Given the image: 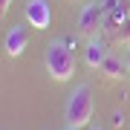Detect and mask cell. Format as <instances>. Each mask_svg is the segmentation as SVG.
Masks as SVG:
<instances>
[{
	"label": "cell",
	"instance_id": "7",
	"mask_svg": "<svg viewBox=\"0 0 130 130\" xmlns=\"http://www.w3.org/2000/svg\"><path fill=\"white\" fill-rule=\"evenodd\" d=\"M101 72L107 75V78H113V81H116V78H124V75H127V64H124L119 55H113V52H110L107 61L101 64Z\"/></svg>",
	"mask_w": 130,
	"mask_h": 130
},
{
	"label": "cell",
	"instance_id": "11",
	"mask_svg": "<svg viewBox=\"0 0 130 130\" xmlns=\"http://www.w3.org/2000/svg\"><path fill=\"white\" fill-rule=\"evenodd\" d=\"M124 64H127V75H130V49H127V55H124Z\"/></svg>",
	"mask_w": 130,
	"mask_h": 130
},
{
	"label": "cell",
	"instance_id": "6",
	"mask_svg": "<svg viewBox=\"0 0 130 130\" xmlns=\"http://www.w3.org/2000/svg\"><path fill=\"white\" fill-rule=\"evenodd\" d=\"M107 55H110V49H107V43L101 38H90V43H87V64L93 67V70H101Z\"/></svg>",
	"mask_w": 130,
	"mask_h": 130
},
{
	"label": "cell",
	"instance_id": "10",
	"mask_svg": "<svg viewBox=\"0 0 130 130\" xmlns=\"http://www.w3.org/2000/svg\"><path fill=\"white\" fill-rule=\"evenodd\" d=\"M9 9H12V0H0V12L6 14V12H9Z\"/></svg>",
	"mask_w": 130,
	"mask_h": 130
},
{
	"label": "cell",
	"instance_id": "8",
	"mask_svg": "<svg viewBox=\"0 0 130 130\" xmlns=\"http://www.w3.org/2000/svg\"><path fill=\"white\" fill-rule=\"evenodd\" d=\"M127 14H130V6H127V3L116 6V9H110V14H107V20H104V26H107V29H119V26L127 20Z\"/></svg>",
	"mask_w": 130,
	"mask_h": 130
},
{
	"label": "cell",
	"instance_id": "4",
	"mask_svg": "<svg viewBox=\"0 0 130 130\" xmlns=\"http://www.w3.org/2000/svg\"><path fill=\"white\" fill-rule=\"evenodd\" d=\"M104 3H90V6H84V12L78 14V32L81 35H95L98 32V23H101V18H104Z\"/></svg>",
	"mask_w": 130,
	"mask_h": 130
},
{
	"label": "cell",
	"instance_id": "5",
	"mask_svg": "<svg viewBox=\"0 0 130 130\" xmlns=\"http://www.w3.org/2000/svg\"><path fill=\"white\" fill-rule=\"evenodd\" d=\"M26 46H29V29L26 26H12L6 32V55L18 58V55H23Z\"/></svg>",
	"mask_w": 130,
	"mask_h": 130
},
{
	"label": "cell",
	"instance_id": "13",
	"mask_svg": "<svg viewBox=\"0 0 130 130\" xmlns=\"http://www.w3.org/2000/svg\"><path fill=\"white\" fill-rule=\"evenodd\" d=\"M93 130H104V127H93Z\"/></svg>",
	"mask_w": 130,
	"mask_h": 130
},
{
	"label": "cell",
	"instance_id": "1",
	"mask_svg": "<svg viewBox=\"0 0 130 130\" xmlns=\"http://www.w3.org/2000/svg\"><path fill=\"white\" fill-rule=\"evenodd\" d=\"M46 72L52 81H70L75 72V49L67 41H52L46 46Z\"/></svg>",
	"mask_w": 130,
	"mask_h": 130
},
{
	"label": "cell",
	"instance_id": "2",
	"mask_svg": "<svg viewBox=\"0 0 130 130\" xmlns=\"http://www.w3.org/2000/svg\"><path fill=\"white\" fill-rule=\"evenodd\" d=\"M95 113V101H93V90L87 84H78V87L70 93L67 98V124L70 127H87L90 119Z\"/></svg>",
	"mask_w": 130,
	"mask_h": 130
},
{
	"label": "cell",
	"instance_id": "3",
	"mask_svg": "<svg viewBox=\"0 0 130 130\" xmlns=\"http://www.w3.org/2000/svg\"><path fill=\"white\" fill-rule=\"evenodd\" d=\"M23 14H26L29 26H35V29H49V23H52V6H49V0H26Z\"/></svg>",
	"mask_w": 130,
	"mask_h": 130
},
{
	"label": "cell",
	"instance_id": "12",
	"mask_svg": "<svg viewBox=\"0 0 130 130\" xmlns=\"http://www.w3.org/2000/svg\"><path fill=\"white\" fill-rule=\"evenodd\" d=\"M67 130H78V127H67Z\"/></svg>",
	"mask_w": 130,
	"mask_h": 130
},
{
	"label": "cell",
	"instance_id": "9",
	"mask_svg": "<svg viewBox=\"0 0 130 130\" xmlns=\"http://www.w3.org/2000/svg\"><path fill=\"white\" fill-rule=\"evenodd\" d=\"M116 41L119 43H130V14H127V20L116 29Z\"/></svg>",
	"mask_w": 130,
	"mask_h": 130
}]
</instances>
